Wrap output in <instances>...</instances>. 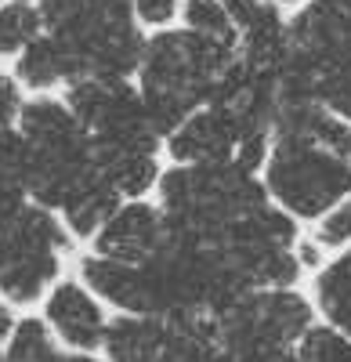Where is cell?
<instances>
[{
	"label": "cell",
	"instance_id": "obj_1",
	"mask_svg": "<svg viewBox=\"0 0 351 362\" xmlns=\"http://www.w3.org/2000/svg\"><path fill=\"white\" fill-rule=\"evenodd\" d=\"M239 58V51L221 47L207 37L178 29L160 33L145 47L141 62V98L156 134H174L192 112L207 109L221 73Z\"/></svg>",
	"mask_w": 351,
	"mask_h": 362
},
{
	"label": "cell",
	"instance_id": "obj_2",
	"mask_svg": "<svg viewBox=\"0 0 351 362\" xmlns=\"http://www.w3.org/2000/svg\"><path fill=\"white\" fill-rule=\"evenodd\" d=\"M265 189L275 206L297 221H319L351 196V160L311 134H272Z\"/></svg>",
	"mask_w": 351,
	"mask_h": 362
},
{
	"label": "cell",
	"instance_id": "obj_3",
	"mask_svg": "<svg viewBox=\"0 0 351 362\" xmlns=\"http://www.w3.org/2000/svg\"><path fill=\"white\" fill-rule=\"evenodd\" d=\"M308 297L272 286L246 293L236 308L218 315V344L228 355H257L268 348H297V341L315 326Z\"/></svg>",
	"mask_w": 351,
	"mask_h": 362
},
{
	"label": "cell",
	"instance_id": "obj_4",
	"mask_svg": "<svg viewBox=\"0 0 351 362\" xmlns=\"http://www.w3.org/2000/svg\"><path fill=\"white\" fill-rule=\"evenodd\" d=\"M80 272H83V283H91L95 293L112 300V305L124 308L127 315L167 319L163 290H160L156 276L145 264H124V261H112V257L95 254V257H83Z\"/></svg>",
	"mask_w": 351,
	"mask_h": 362
},
{
	"label": "cell",
	"instance_id": "obj_5",
	"mask_svg": "<svg viewBox=\"0 0 351 362\" xmlns=\"http://www.w3.org/2000/svg\"><path fill=\"white\" fill-rule=\"evenodd\" d=\"M163 232H167L163 210L149 203H127L105 221L95 247L102 257L124 261V264H145L163 247Z\"/></svg>",
	"mask_w": 351,
	"mask_h": 362
},
{
	"label": "cell",
	"instance_id": "obj_6",
	"mask_svg": "<svg viewBox=\"0 0 351 362\" xmlns=\"http://www.w3.org/2000/svg\"><path fill=\"white\" fill-rule=\"evenodd\" d=\"M170 156L182 167H210V163H228L236 160V131H232L228 116L221 109H199L185 124L170 134Z\"/></svg>",
	"mask_w": 351,
	"mask_h": 362
},
{
	"label": "cell",
	"instance_id": "obj_7",
	"mask_svg": "<svg viewBox=\"0 0 351 362\" xmlns=\"http://www.w3.org/2000/svg\"><path fill=\"white\" fill-rule=\"evenodd\" d=\"M18 131L29 141V148H40V153H87L91 148V134L62 102L40 98L22 105Z\"/></svg>",
	"mask_w": 351,
	"mask_h": 362
},
{
	"label": "cell",
	"instance_id": "obj_8",
	"mask_svg": "<svg viewBox=\"0 0 351 362\" xmlns=\"http://www.w3.org/2000/svg\"><path fill=\"white\" fill-rule=\"evenodd\" d=\"M47 322L58 329V337L66 344H73L80 351L98 348L105 341V329H109L98 300L76 283H62L47 297Z\"/></svg>",
	"mask_w": 351,
	"mask_h": 362
},
{
	"label": "cell",
	"instance_id": "obj_9",
	"mask_svg": "<svg viewBox=\"0 0 351 362\" xmlns=\"http://www.w3.org/2000/svg\"><path fill=\"white\" fill-rule=\"evenodd\" d=\"M91 163L120 196L149 192L160 177L156 153L127 148V145H109V141H95V138H91Z\"/></svg>",
	"mask_w": 351,
	"mask_h": 362
},
{
	"label": "cell",
	"instance_id": "obj_10",
	"mask_svg": "<svg viewBox=\"0 0 351 362\" xmlns=\"http://www.w3.org/2000/svg\"><path fill=\"white\" fill-rule=\"evenodd\" d=\"M218 319L207 312L167 315V341L156 362H218Z\"/></svg>",
	"mask_w": 351,
	"mask_h": 362
},
{
	"label": "cell",
	"instance_id": "obj_11",
	"mask_svg": "<svg viewBox=\"0 0 351 362\" xmlns=\"http://www.w3.org/2000/svg\"><path fill=\"white\" fill-rule=\"evenodd\" d=\"M167 341V319L156 315H120L105 329V355L112 362H156Z\"/></svg>",
	"mask_w": 351,
	"mask_h": 362
},
{
	"label": "cell",
	"instance_id": "obj_12",
	"mask_svg": "<svg viewBox=\"0 0 351 362\" xmlns=\"http://www.w3.org/2000/svg\"><path fill=\"white\" fill-rule=\"evenodd\" d=\"M120 210V192H116L109 181L95 170L83 185L66 199L62 214H66V225L76 232V235H95L105 228V221Z\"/></svg>",
	"mask_w": 351,
	"mask_h": 362
},
{
	"label": "cell",
	"instance_id": "obj_13",
	"mask_svg": "<svg viewBox=\"0 0 351 362\" xmlns=\"http://www.w3.org/2000/svg\"><path fill=\"white\" fill-rule=\"evenodd\" d=\"M315 305L330 326L351 337V247L337 254L315 276Z\"/></svg>",
	"mask_w": 351,
	"mask_h": 362
},
{
	"label": "cell",
	"instance_id": "obj_14",
	"mask_svg": "<svg viewBox=\"0 0 351 362\" xmlns=\"http://www.w3.org/2000/svg\"><path fill=\"white\" fill-rule=\"evenodd\" d=\"M18 80H25L29 87H51L62 80L76 83L80 69H76V58L47 33L18 54Z\"/></svg>",
	"mask_w": 351,
	"mask_h": 362
},
{
	"label": "cell",
	"instance_id": "obj_15",
	"mask_svg": "<svg viewBox=\"0 0 351 362\" xmlns=\"http://www.w3.org/2000/svg\"><path fill=\"white\" fill-rule=\"evenodd\" d=\"M58 276V254H37L0 264V293L15 305H33L44 286Z\"/></svg>",
	"mask_w": 351,
	"mask_h": 362
},
{
	"label": "cell",
	"instance_id": "obj_16",
	"mask_svg": "<svg viewBox=\"0 0 351 362\" xmlns=\"http://www.w3.org/2000/svg\"><path fill=\"white\" fill-rule=\"evenodd\" d=\"M29 196V141L22 131H0V210L22 206Z\"/></svg>",
	"mask_w": 351,
	"mask_h": 362
},
{
	"label": "cell",
	"instance_id": "obj_17",
	"mask_svg": "<svg viewBox=\"0 0 351 362\" xmlns=\"http://www.w3.org/2000/svg\"><path fill=\"white\" fill-rule=\"evenodd\" d=\"M185 22L192 33L207 37L221 47L239 51V25L232 18V11L225 8V0H185Z\"/></svg>",
	"mask_w": 351,
	"mask_h": 362
},
{
	"label": "cell",
	"instance_id": "obj_18",
	"mask_svg": "<svg viewBox=\"0 0 351 362\" xmlns=\"http://www.w3.org/2000/svg\"><path fill=\"white\" fill-rule=\"evenodd\" d=\"M44 33V11L25 0H11L0 8V54H22Z\"/></svg>",
	"mask_w": 351,
	"mask_h": 362
},
{
	"label": "cell",
	"instance_id": "obj_19",
	"mask_svg": "<svg viewBox=\"0 0 351 362\" xmlns=\"http://www.w3.org/2000/svg\"><path fill=\"white\" fill-rule=\"evenodd\" d=\"M8 362H62L66 355L54 348L47 326L40 319H25L15 326L11 344H8Z\"/></svg>",
	"mask_w": 351,
	"mask_h": 362
},
{
	"label": "cell",
	"instance_id": "obj_20",
	"mask_svg": "<svg viewBox=\"0 0 351 362\" xmlns=\"http://www.w3.org/2000/svg\"><path fill=\"white\" fill-rule=\"evenodd\" d=\"M294 351H297V362H351V337L340 334L330 322H323V326L315 322L297 341Z\"/></svg>",
	"mask_w": 351,
	"mask_h": 362
},
{
	"label": "cell",
	"instance_id": "obj_21",
	"mask_svg": "<svg viewBox=\"0 0 351 362\" xmlns=\"http://www.w3.org/2000/svg\"><path fill=\"white\" fill-rule=\"evenodd\" d=\"M315 243L323 247V250H344V247H351V196L319 218Z\"/></svg>",
	"mask_w": 351,
	"mask_h": 362
},
{
	"label": "cell",
	"instance_id": "obj_22",
	"mask_svg": "<svg viewBox=\"0 0 351 362\" xmlns=\"http://www.w3.org/2000/svg\"><path fill=\"white\" fill-rule=\"evenodd\" d=\"M134 11L141 22L149 25H163L178 15V0H134Z\"/></svg>",
	"mask_w": 351,
	"mask_h": 362
},
{
	"label": "cell",
	"instance_id": "obj_23",
	"mask_svg": "<svg viewBox=\"0 0 351 362\" xmlns=\"http://www.w3.org/2000/svg\"><path fill=\"white\" fill-rule=\"evenodd\" d=\"M15 116H22V105H18V87L15 80L0 76V131H8L15 124Z\"/></svg>",
	"mask_w": 351,
	"mask_h": 362
},
{
	"label": "cell",
	"instance_id": "obj_24",
	"mask_svg": "<svg viewBox=\"0 0 351 362\" xmlns=\"http://www.w3.org/2000/svg\"><path fill=\"white\" fill-rule=\"evenodd\" d=\"M297 261H301V268H323V247H319L315 239H301L297 243Z\"/></svg>",
	"mask_w": 351,
	"mask_h": 362
},
{
	"label": "cell",
	"instance_id": "obj_25",
	"mask_svg": "<svg viewBox=\"0 0 351 362\" xmlns=\"http://www.w3.org/2000/svg\"><path fill=\"white\" fill-rule=\"evenodd\" d=\"M11 334H15V319H11V312L4 305H0V341L11 337Z\"/></svg>",
	"mask_w": 351,
	"mask_h": 362
},
{
	"label": "cell",
	"instance_id": "obj_26",
	"mask_svg": "<svg viewBox=\"0 0 351 362\" xmlns=\"http://www.w3.org/2000/svg\"><path fill=\"white\" fill-rule=\"evenodd\" d=\"M62 362H98V358H91V355H66Z\"/></svg>",
	"mask_w": 351,
	"mask_h": 362
},
{
	"label": "cell",
	"instance_id": "obj_27",
	"mask_svg": "<svg viewBox=\"0 0 351 362\" xmlns=\"http://www.w3.org/2000/svg\"><path fill=\"white\" fill-rule=\"evenodd\" d=\"M268 4H308V0H268Z\"/></svg>",
	"mask_w": 351,
	"mask_h": 362
},
{
	"label": "cell",
	"instance_id": "obj_28",
	"mask_svg": "<svg viewBox=\"0 0 351 362\" xmlns=\"http://www.w3.org/2000/svg\"><path fill=\"white\" fill-rule=\"evenodd\" d=\"M25 4H29V0H25Z\"/></svg>",
	"mask_w": 351,
	"mask_h": 362
}]
</instances>
